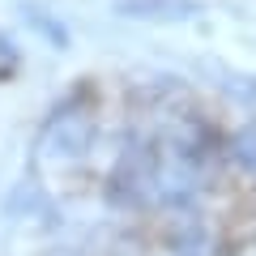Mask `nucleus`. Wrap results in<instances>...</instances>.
Returning a JSON list of instances; mask_svg holds the SVG:
<instances>
[{
  "instance_id": "obj_7",
  "label": "nucleus",
  "mask_w": 256,
  "mask_h": 256,
  "mask_svg": "<svg viewBox=\"0 0 256 256\" xmlns=\"http://www.w3.org/2000/svg\"><path fill=\"white\" fill-rule=\"evenodd\" d=\"M18 64H22V56H18V47H13V38L0 34V82L18 73Z\"/></svg>"
},
{
  "instance_id": "obj_6",
  "label": "nucleus",
  "mask_w": 256,
  "mask_h": 256,
  "mask_svg": "<svg viewBox=\"0 0 256 256\" xmlns=\"http://www.w3.org/2000/svg\"><path fill=\"white\" fill-rule=\"evenodd\" d=\"M226 150H230V158H235L244 171H256V124H248V128H239L235 137L226 141Z\"/></svg>"
},
{
  "instance_id": "obj_5",
  "label": "nucleus",
  "mask_w": 256,
  "mask_h": 256,
  "mask_svg": "<svg viewBox=\"0 0 256 256\" xmlns=\"http://www.w3.org/2000/svg\"><path fill=\"white\" fill-rule=\"evenodd\" d=\"M222 90H226L239 107H248L252 120H256V77H248V73H222Z\"/></svg>"
},
{
  "instance_id": "obj_4",
  "label": "nucleus",
  "mask_w": 256,
  "mask_h": 256,
  "mask_svg": "<svg viewBox=\"0 0 256 256\" xmlns=\"http://www.w3.org/2000/svg\"><path fill=\"white\" fill-rule=\"evenodd\" d=\"M120 13H132V18H162V22H184L196 18V4L192 0H124Z\"/></svg>"
},
{
  "instance_id": "obj_1",
  "label": "nucleus",
  "mask_w": 256,
  "mask_h": 256,
  "mask_svg": "<svg viewBox=\"0 0 256 256\" xmlns=\"http://www.w3.org/2000/svg\"><path fill=\"white\" fill-rule=\"evenodd\" d=\"M222 158V137L188 102L158 107L154 124L124 141L107 180L111 205L128 210H184L201 196Z\"/></svg>"
},
{
  "instance_id": "obj_2",
  "label": "nucleus",
  "mask_w": 256,
  "mask_h": 256,
  "mask_svg": "<svg viewBox=\"0 0 256 256\" xmlns=\"http://www.w3.org/2000/svg\"><path fill=\"white\" fill-rule=\"evenodd\" d=\"M94 137H98V111H94L90 90H73L52 116L43 120L34 141V158L38 162H56V166H77L90 154Z\"/></svg>"
},
{
  "instance_id": "obj_3",
  "label": "nucleus",
  "mask_w": 256,
  "mask_h": 256,
  "mask_svg": "<svg viewBox=\"0 0 256 256\" xmlns=\"http://www.w3.org/2000/svg\"><path fill=\"white\" fill-rule=\"evenodd\" d=\"M171 256H218V235L210 222H184L171 230Z\"/></svg>"
}]
</instances>
